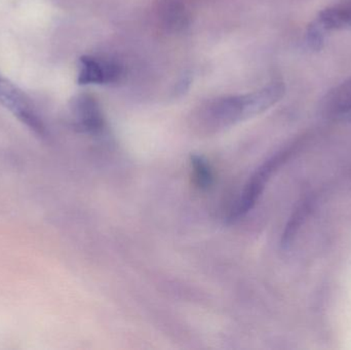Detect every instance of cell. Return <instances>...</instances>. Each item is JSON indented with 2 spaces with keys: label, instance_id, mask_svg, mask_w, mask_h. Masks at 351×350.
Here are the masks:
<instances>
[{
  "label": "cell",
  "instance_id": "6da1fadb",
  "mask_svg": "<svg viewBox=\"0 0 351 350\" xmlns=\"http://www.w3.org/2000/svg\"><path fill=\"white\" fill-rule=\"evenodd\" d=\"M291 153H292V150L290 149L280 152L274 158H269L267 162H264L256 171L255 174L252 176L251 180L245 186L241 199L237 201V205L231 211L230 216H229V219L231 221L239 219V217H243L247 212L253 209L254 205L259 199L260 195L263 192L270 177L288 160Z\"/></svg>",
  "mask_w": 351,
  "mask_h": 350
},
{
  "label": "cell",
  "instance_id": "7a4b0ae2",
  "mask_svg": "<svg viewBox=\"0 0 351 350\" xmlns=\"http://www.w3.org/2000/svg\"><path fill=\"white\" fill-rule=\"evenodd\" d=\"M119 76V68L110 63H103L93 58L80 60L78 82L80 84H107Z\"/></svg>",
  "mask_w": 351,
  "mask_h": 350
},
{
  "label": "cell",
  "instance_id": "3957f363",
  "mask_svg": "<svg viewBox=\"0 0 351 350\" xmlns=\"http://www.w3.org/2000/svg\"><path fill=\"white\" fill-rule=\"evenodd\" d=\"M74 115L78 125L84 131L97 133L103 127V117L95 99L80 96L73 105Z\"/></svg>",
  "mask_w": 351,
  "mask_h": 350
},
{
  "label": "cell",
  "instance_id": "277c9868",
  "mask_svg": "<svg viewBox=\"0 0 351 350\" xmlns=\"http://www.w3.org/2000/svg\"><path fill=\"white\" fill-rule=\"evenodd\" d=\"M324 106L330 116L351 119V78L328 92Z\"/></svg>",
  "mask_w": 351,
  "mask_h": 350
},
{
  "label": "cell",
  "instance_id": "5b68a950",
  "mask_svg": "<svg viewBox=\"0 0 351 350\" xmlns=\"http://www.w3.org/2000/svg\"><path fill=\"white\" fill-rule=\"evenodd\" d=\"M315 21L326 32L351 28V2L325 8L319 12Z\"/></svg>",
  "mask_w": 351,
  "mask_h": 350
},
{
  "label": "cell",
  "instance_id": "8992f818",
  "mask_svg": "<svg viewBox=\"0 0 351 350\" xmlns=\"http://www.w3.org/2000/svg\"><path fill=\"white\" fill-rule=\"evenodd\" d=\"M190 166L194 184L202 190L210 188L214 182V174L208 162L202 156L192 155L190 158Z\"/></svg>",
  "mask_w": 351,
  "mask_h": 350
},
{
  "label": "cell",
  "instance_id": "52a82bcc",
  "mask_svg": "<svg viewBox=\"0 0 351 350\" xmlns=\"http://www.w3.org/2000/svg\"><path fill=\"white\" fill-rule=\"evenodd\" d=\"M325 34L326 31L324 30L323 27L317 21H315L309 25L308 29H307V45L313 51H319L325 43Z\"/></svg>",
  "mask_w": 351,
  "mask_h": 350
}]
</instances>
